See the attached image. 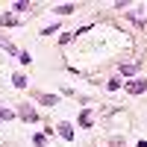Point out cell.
Returning <instances> with one entry per match:
<instances>
[{"label": "cell", "mask_w": 147, "mask_h": 147, "mask_svg": "<svg viewBox=\"0 0 147 147\" xmlns=\"http://www.w3.org/2000/svg\"><path fill=\"white\" fill-rule=\"evenodd\" d=\"M124 88L129 94H144L147 91V80H132V82H124Z\"/></svg>", "instance_id": "1"}, {"label": "cell", "mask_w": 147, "mask_h": 147, "mask_svg": "<svg viewBox=\"0 0 147 147\" xmlns=\"http://www.w3.org/2000/svg\"><path fill=\"white\" fill-rule=\"evenodd\" d=\"M18 115H21L24 121H35V118H38V112H35V109H32L30 103H24V106L18 109Z\"/></svg>", "instance_id": "2"}, {"label": "cell", "mask_w": 147, "mask_h": 147, "mask_svg": "<svg viewBox=\"0 0 147 147\" xmlns=\"http://www.w3.org/2000/svg\"><path fill=\"white\" fill-rule=\"evenodd\" d=\"M59 136H62L65 141H74V127L68 124V121H62V124H59Z\"/></svg>", "instance_id": "3"}, {"label": "cell", "mask_w": 147, "mask_h": 147, "mask_svg": "<svg viewBox=\"0 0 147 147\" xmlns=\"http://www.w3.org/2000/svg\"><path fill=\"white\" fill-rule=\"evenodd\" d=\"M91 121H94L91 109H82V112H80V127H82V129H88V127H91Z\"/></svg>", "instance_id": "4"}, {"label": "cell", "mask_w": 147, "mask_h": 147, "mask_svg": "<svg viewBox=\"0 0 147 147\" xmlns=\"http://www.w3.org/2000/svg\"><path fill=\"white\" fill-rule=\"evenodd\" d=\"M12 85H15V88H27V77H24V74H15V77H12Z\"/></svg>", "instance_id": "5"}, {"label": "cell", "mask_w": 147, "mask_h": 147, "mask_svg": "<svg viewBox=\"0 0 147 147\" xmlns=\"http://www.w3.org/2000/svg\"><path fill=\"white\" fill-rule=\"evenodd\" d=\"M0 24H3V27H15L18 18H15V15H6V12H3V15H0Z\"/></svg>", "instance_id": "6"}, {"label": "cell", "mask_w": 147, "mask_h": 147, "mask_svg": "<svg viewBox=\"0 0 147 147\" xmlns=\"http://www.w3.org/2000/svg\"><path fill=\"white\" fill-rule=\"evenodd\" d=\"M53 12H59V15H71V12H77V6H74V3H65V6H56Z\"/></svg>", "instance_id": "7"}, {"label": "cell", "mask_w": 147, "mask_h": 147, "mask_svg": "<svg viewBox=\"0 0 147 147\" xmlns=\"http://www.w3.org/2000/svg\"><path fill=\"white\" fill-rule=\"evenodd\" d=\"M136 62H129V65H121V74H124V77H132V74H136Z\"/></svg>", "instance_id": "8"}, {"label": "cell", "mask_w": 147, "mask_h": 147, "mask_svg": "<svg viewBox=\"0 0 147 147\" xmlns=\"http://www.w3.org/2000/svg\"><path fill=\"white\" fill-rule=\"evenodd\" d=\"M12 118H15V112H12V109H3V106H0V121H12Z\"/></svg>", "instance_id": "9"}, {"label": "cell", "mask_w": 147, "mask_h": 147, "mask_svg": "<svg viewBox=\"0 0 147 147\" xmlns=\"http://www.w3.org/2000/svg\"><path fill=\"white\" fill-rule=\"evenodd\" d=\"M18 62H21V65H30V62H32V56H30L27 50H21V53H18Z\"/></svg>", "instance_id": "10"}, {"label": "cell", "mask_w": 147, "mask_h": 147, "mask_svg": "<svg viewBox=\"0 0 147 147\" xmlns=\"http://www.w3.org/2000/svg\"><path fill=\"white\" fill-rule=\"evenodd\" d=\"M12 9H15V12H27V9H30V3H24V0H18V3H12Z\"/></svg>", "instance_id": "11"}, {"label": "cell", "mask_w": 147, "mask_h": 147, "mask_svg": "<svg viewBox=\"0 0 147 147\" xmlns=\"http://www.w3.org/2000/svg\"><path fill=\"white\" fill-rule=\"evenodd\" d=\"M38 100H41V103H47V106H56V97H50V94H41Z\"/></svg>", "instance_id": "12"}, {"label": "cell", "mask_w": 147, "mask_h": 147, "mask_svg": "<svg viewBox=\"0 0 147 147\" xmlns=\"http://www.w3.org/2000/svg\"><path fill=\"white\" fill-rule=\"evenodd\" d=\"M74 35H77V32H65V35H59V41L68 44V41H74Z\"/></svg>", "instance_id": "13"}, {"label": "cell", "mask_w": 147, "mask_h": 147, "mask_svg": "<svg viewBox=\"0 0 147 147\" xmlns=\"http://www.w3.org/2000/svg\"><path fill=\"white\" fill-rule=\"evenodd\" d=\"M127 15H129V21H136V24H144V18L138 15V12H127Z\"/></svg>", "instance_id": "14"}, {"label": "cell", "mask_w": 147, "mask_h": 147, "mask_svg": "<svg viewBox=\"0 0 147 147\" xmlns=\"http://www.w3.org/2000/svg\"><path fill=\"white\" fill-rule=\"evenodd\" d=\"M121 88V80H109V91H118Z\"/></svg>", "instance_id": "15"}, {"label": "cell", "mask_w": 147, "mask_h": 147, "mask_svg": "<svg viewBox=\"0 0 147 147\" xmlns=\"http://www.w3.org/2000/svg\"><path fill=\"white\" fill-rule=\"evenodd\" d=\"M32 144L35 147H44V136H32Z\"/></svg>", "instance_id": "16"}]
</instances>
